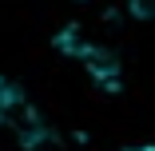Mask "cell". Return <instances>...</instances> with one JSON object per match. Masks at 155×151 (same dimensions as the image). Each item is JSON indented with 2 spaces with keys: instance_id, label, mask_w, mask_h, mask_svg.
Instances as JSON below:
<instances>
[{
  "instance_id": "3957f363",
  "label": "cell",
  "mask_w": 155,
  "mask_h": 151,
  "mask_svg": "<svg viewBox=\"0 0 155 151\" xmlns=\"http://www.w3.org/2000/svg\"><path fill=\"white\" fill-rule=\"evenodd\" d=\"M127 151H155V143H147V147H127Z\"/></svg>"
},
{
  "instance_id": "6da1fadb",
  "label": "cell",
  "mask_w": 155,
  "mask_h": 151,
  "mask_svg": "<svg viewBox=\"0 0 155 151\" xmlns=\"http://www.w3.org/2000/svg\"><path fill=\"white\" fill-rule=\"evenodd\" d=\"M24 103H28V100H24V87L12 84L8 76H0V127L12 123V115H16Z\"/></svg>"
},
{
  "instance_id": "7a4b0ae2",
  "label": "cell",
  "mask_w": 155,
  "mask_h": 151,
  "mask_svg": "<svg viewBox=\"0 0 155 151\" xmlns=\"http://www.w3.org/2000/svg\"><path fill=\"white\" fill-rule=\"evenodd\" d=\"M135 20H155V0H127Z\"/></svg>"
}]
</instances>
